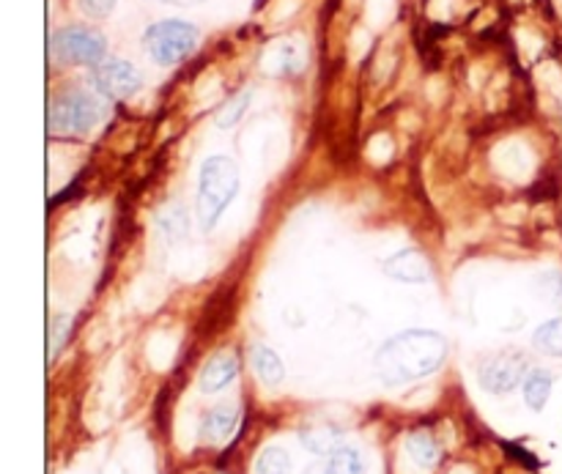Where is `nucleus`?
I'll use <instances>...</instances> for the list:
<instances>
[{"instance_id": "f257e3e1", "label": "nucleus", "mask_w": 562, "mask_h": 474, "mask_svg": "<svg viewBox=\"0 0 562 474\" xmlns=\"http://www.w3.org/2000/svg\"><path fill=\"white\" fill-rule=\"evenodd\" d=\"M448 360V340L431 329H409L379 349L376 373L387 387L420 382L431 376Z\"/></svg>"}, {"instance_id": "412c9836", "label": "nucleus", "mask_w": 562, "mask_h": 474, "mask_svg": "<svg viewBox=\"0 0 562 474\" xmlns=\"http://www.w3.org/2000/svg\"><path fill=\"white\" fill-rule=\"evenodd\" d=\"M305 474H329V470H327V464H316V466H311Z\"/></svg>"}, {"instance_id": "f3484780", "label": "nucleus", "mask_w": 562, "mask_h": 474, "mask_svg": "<svg viewBox=\"0 0 562 474\" xmlns=\"http://www.w3.org/2000/svg\"><path fill=\"white\" fill-rule=\"evenodd\" d=\"M247 104H250V91L239 93V97L231 99L228 104H223V110L217 113V126L220 129H231V126H236L241 121V115H245Z\"/></svg>"}, {"instance_id": "a211bd4d", "label": "nucleus", "mask_w": 562, "mask_h": 474, "mask_svg": "<svg viewBox=\"0 0 562 474\" xmlns=\"http://www.w3.org/2000/svg\"><path fill=\"white\" fill-rule=\"evenodd\" d=\"M302 442L305 448H311L313 453H327L335 442H338V433L335 431H318V433H302Z\"/></svg>"}, {"instance_id": "0eeeda50", "label": "nucleus", "mask_w": 562, "mask_h": 474, "mask_svg": "<svg viewBox=\"0 0 562 474\" xmlns=\"http://www.w3.org/2000/svg\"><path fill=\"white\" fill-rule=\"evenodd\" d=\"M527 368H530L527 360L521 354H516V351L492 357L481 368L483 390H488L492 395L510 393V390H516L527 379Z\"/></svg>"}, {"instance_id": "9d476101", "label": "nucleus", "mask_w": 562, "mask_h": 474, "mask_svg": "<svg viewBox=\"0 0 562 474\" xmlns=\"http://www.w3.org/2000/svg\"><path fill=\"white\" fill-rule=\"evenodd\" d=\"M236 420H239V411L236 406H217V409L209 411L201 422V439L209 444H220L234 433Z\"/></svg>"}, {"instance_id": "ddd939ff", "label": "nucleus", "mask_w": 562, "mask_h": 474, "mask_svg": "<svg viewBox=\"0 0 562 474\" xmlns=\"http://www.w3.org/2000/svg\"><path fill=\"white\" fill-rule=\"evenodd\" d=\"M552 395V376L547 371H532L525 379V400L532 411H541Z\"/></svg>"}, {"instance_id": "2eb2a0df", "label": "nucleus", "mask_w": 562, "mask_h": 474, "mask_svg": "<svg viewBox=\"0 0 562 474\" xmlns=\"http://www.w3.org/2000/svg\"><path fill=\"white\" fill-rule=\"evenodd\" d=\"M327 470H329V474H366V464H362V459L357 450L340 448L329 455Z\"/></svg>"}, {"instance_id": "39448f33", "label": "nucleus", "mask_w": 562, "mask_h": 474, "mask_svg": "<svg viewBox=\"0 0 562 474\" xmlns=\"http://www.w3.org/2000/svg\"><path fill=\"white\" fill-rule=\"evenodd\" d=\"M53 58L60 64H77V66H99L108 53V42L99 31L91 27H64L49 42Z\"/></svg>"}, {"instance_id": "4468645a", "label": "nucleus", "mask_w": 562, "mask_h": 474, "mask_svg": "<svg viewBox=\"0 0 562 474\" xmlns=\"http://www.w3.org/2000/svg\"><path fill=\"white\" fill-rule=\"evenodd\" d=\"M536 346L543 351V354L562 357V318H552L543 327H538L536 332Z\"/></svg>"}, {"instance_id": "1a4fd4ad", "label": "nucleus", "mask_w": 562, "mask_h": 474, "mask_svg": "<svg viewBox=\"0 0 562 474\" xmlns=\"http://www.w3.org/2000/svg\"><path fill=\"white\" fill-rule=\"evenodd\" d=\"M236 373H239V362L234 354H214L201 371V390L206 395L220 393L234 382Z\"/></svg>"}, {"instance_id": "423d86ee", "label": "nucleus", "mask_w": 562, "mask_h": 474, "mask_svg": "<svg viewBox=\"0 0 562 474\" xmlns=\"http://www.w3.org/2000/svg\"><path fill=\"white\" fill-rule=\"evenodd\" d=\"M91 82L102 97L130 99L140 91L143 77L140 71H137L132 64H126V60L110 58V60H102L99 66H93Z\"/></svg>"}, {"instance_id": "9b49d317", "label": "nucleus", "mask_w": 562, "mask_h": 474, "mask_svg": "<svg viewBox=\"0 0 562 474\" xmlns=\"http://www.w3.org/2000/svg\"><path fill=\"white\" fill-rule=\"evenodd\" d=\"M406 453H409V459L415 461L420 470H434V466L439 464V459H442V450H439L437 439L431 437V433H412L409 439H406Z\"/></svg>"}, {"instance_id": "dca6fc26", "label": "nucleus", "mask_w": 562, "mask_h": 474, "mask_svg": "<svg viewBox=\"0 0 562 474\" xmlns=\"http://www.w3.org/2000/svg\"><path fill=\"white\" fill-rule=\"evenodd\" d=\"M256 474H289V455L280 448H267L256 461Z\"/></svg>"}, {"instance_id": "6ab92c4d", "label": "nucleus", "mask_w": 562, "mask_h": 474, "mask_svg": "<svg viewBox=\"0 0 562 474\" xmlns=\"http://www.w3.org/2000/svg\"><path fill=\"white\" fill-rule=\"evenodd\" d=\"M69 335V318L66 316H58L53 321V329H49V357H58L60 346H64V338Z\"/></svg>"}, {"instance_id": "f03ea898", "label": "nucleus", "mask_w": 562, "mask_h": 474, "mask_svg": "<svg viewBox=\"0 0 562 474\" xmlns=\"http://www.w3.org/2000/svg\"><path fill=\"white\" fill-rule=\"evenodd\" d=\"M239 192V168L228 157H209L198 176L195 214L203 230H212Z\"/></svg>"}, {"instance_id": "6e6552de", "label": "nucleus", "mask_w": 562, "mask_h": 474, "mask_svg": "<svg viewBox=\"0 0 562 474\" xmlns=\"http://www.w3.org/2000/svg\"><path fill=\"white\" fill-rule=\"evenodd\" d=\"M387 278L401 280V283H428L431 280V267L420 250H401L384 261Z\"/></svg>"}, {"instance_id": "20e7f679", "label": "nucleus", "mask_w": 562, "mask_h": 474, "mask_svg": "<svg viewBox=\"0 0 562 474\" xmlns=\"http://www.w3.org/2000/svg\"><path fill=\"white\" fill-rule=\"evenodd\" d=\"M146 53L159 66H176L195 49L198 44V27L184 20H162L154 22L143 36Z\"/></svg>"}, {"instance_id": "aec40b11", "label": "nucleus", "mask_w": 562, "mask_h": 474, "mask_svg": "<svg viewBox=\"0 0 562 474\" xmlns=\"http://www.w3.org/2000/svg\"><path fill=\"white\" fill-rule=\"evenodd\" d=\"M77 3L88 16H97V20H102L115 9V0H77Z\"/></svg>"}, {"instance_id": "f8f14e48", "label": "nucleus", "mask_w": 562, "mask_h": 474, "mask_svg": "<svg viewBox=\"0 0 562 474\" xmlns=\"http://www.w3.org/2000/svg\"><path fill=\"white\" fill-rule=\"evenodd\" d=\"M250 360H252V368H256V376L261 379L263 384H269V387H278V384L283 382L285 368L272 349H267V346H256L250 354Z\"/></svg>"}, {"instance_id": "7ed1b4c3", "label": "nucleus", "mask_w": 562, "mask_h": 474, "mask_svg": "<svg viewBox=\"0 0 562 474\" xmlns=\"http://www.w3.org/2000/svg\"><path fill=\"white\" fill-rule=\"evenodd\" d=\"M104 108L93 93L66 91L49 104V132L53 135H86L102 121Z\"/></svg>"}]
</instances>
